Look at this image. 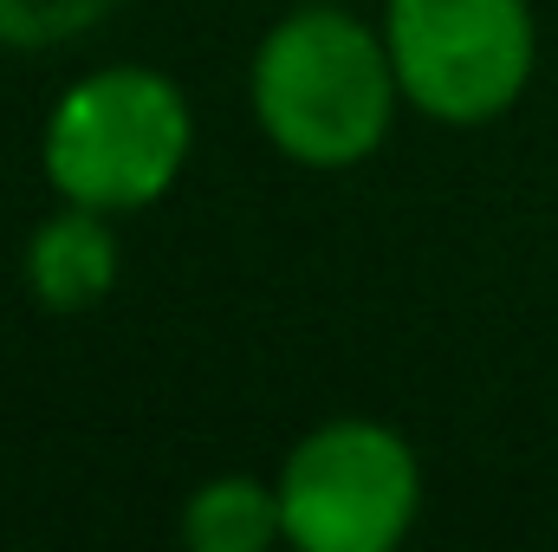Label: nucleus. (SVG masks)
<instances>
[{"label": "nucleus", "instance_id": "obj_1", "mask_svg": "<svg viewBox=\"0 0 558 552\" xmlns=\"http://www.w3.org/2000/svg\"><path fill=\"white\" fill-rule=\"evenodd\" d=\"M247 92L267 143L305 169H351L377 156L403 98L384 33L344 7L286 13L254 52Z\"/></svg>", "mask_w": 558, "mask_h": 552}, {"label": "nucleus", "instance_id": "obj_2", "mask_svg": "<svg viewBox=\"0 0 558 552\" xmlns=\"http://www.w3.org/2000/svg\"><path fill=\"white\" fill-rule=\"evenodd\" d=\"M195 118L175 79L156 65H105L85 72L46 118L39 163L59 202L98 215H137L162 202L189 163Z\"/></svg>", "mask_w": 558, "mask_h": 552}, {"label": "nucleus", "instance_id": "obj_3", "mask_svg": "<svg viewBox=\"0 0 558 552\" xmlns=\"http://www.w3.org/2000/svg\"><path fill=\"white\" fill-rule=\"evenodd\" d=\"M416 448L371 416L318 422L279 468V520L299 552H390L416 527Z\"/></svg>", "mask_w": 558, "mask_h": 552}, {"label": "nucleus", "instance_id": "obj_4", "mask_svg": "<svg viewBox=\"0 0 558 552\" xmlns=\"http://www.w3.org/2000/svg\"><path fill=\"white\" fill-rule=\"evenodd\" d=\"M384 46L422 118L487 124L533 85L539 26L526 0H390Z\"/></svg>", "mask_w": 558, "mask_h": 552}, {"label": "nucleus", "instance_id": "obj_5", "mask_svg": "<svg viewBox=\"0 0 558 552\" xmlns=\"http://www.w3.org/2000/svg\"><path fill=\"white\" fill-rule=\"evenodd\" d=\"M118 267H124V254H118L111 215L78 208V202H65L52 221H39L26 241V286L46 312H92L118 286Z\"/></svg>", "mask_w": 558, "mask_h": 552}, {"label": "nucleus", "instance_id": "obj_6", "mask_svg": "<svg viewBox=\"0 0 558 552\" xmlns=\"http://www.w3.org/2000/svg\"><path fill=\"white\" fill-rule=\"evenodd\" d=\"M182 540L195 552H267L286 540L279 520V488L254 481V475H215L189 494L182 507Z\"/></svg>", "mask_w": 558, "mask_h": 552}, {"label": "nucleus", "instance_id": "obj_7", "mask_svg": "<svg viewBox=\"0 0 558 552\" xmlns=\"http://www.w3.org/2000/svg\"><path fill=\"white\" fill-rule=\"evenodd\" d=\"M118 0H0V46L52 52L78 33H92Z\"/></svg>", "mask_w": 558, "mask_h": 552}]
</instances>
